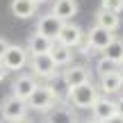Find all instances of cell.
<instances>
[{"instance_id":"1","label":"cell","mask_w":123,"mask_h":123,"mask_svg":"<svg viewBox=\"0 0 123 123\" xmlns=\"http://www.w3.org/2000/svg\"><path fill=\"white\" fill-rule=\"evenodd\" d=\"M66 98H68V103L73 107H78V110H91V105L98 98V87L91 84V82H84V84H80V87L68 89V96Z\"/></svg>"},{"instance_id":"2","label":"cell","mask_w":123,"mask_h":123,"mask_svg":"<svg viewBox=\"0 0 123 123\" xmlns=\"http://www.w3.org/2000/svg\"><path fill=\"white\" fill-rule=\"evenodd\" d=\"M57 105V91L50 87H37L34 93L27 98V110H37V112H50Z\"/></svg>"},{"instance_id":"3","label":"cell","mask_w":123,"mask_h":123,"mask_svg":"<svg viewBox=\"0 0 123 123\" xmlns=\"http://www.w3.org/2000/svg\"><path fill=\"white\" fill-rule=\"evenodd\" d=\"M27 59H30V55H27V50L23 48V46L9 43V48H7V53H5V57L0 59V64H2L5 71L9 73V71H21V68H25Z\"/></svg>"},{"instance_id":"4","label":"cell","mask_w":123,"mask_h":123,"mask_svg":"<svg viewBox=\"0 0 123 123\" xmlns=\"http://www.w3.org/2000/svg\"><path fill=\"white\" fill-rule=\"evenodd\" d=\"M0 116H2L5 121H9V123H16V121L25 119L27 116V103L18 100V98H14V96H7L0 103Z\"/></svg>"},{"instance_id":"5","label":"cell","mask_w":123,"mask_h":123,"mask_svg":"<svg viewBox=\"0 0 123 123\" xmlns=\"http://www.w3.org/2000/svg\"><path fill=\"white\" fill-rule=\"evenodd\" d=\"M37 87H39V84H37L34 75L21 73V75H16V78H14V82H12V93H9V96L18 98V100H23V103H27V98L34 93Z\"/></svg>"},{"instance_id":"6","label":"cell","mask_w":123,"mask_h":123,"mask_svg":"<svg viewBox=\"0 0 123 123\" xmlns=\"http://www.w3.org/2000/svg\"><path fill=\"white\" fill-rule=\"evenodd\" d=\"M62 80H64V84L68 89H73V87H80L84 82H91V71L84 64H68V68H64Z\"/></svg>"},{"instance_id":"7","label":"cell","mask_w":123,"mask_h":123,"mask_svg":"<svg viewBox=\"0 0 123 123\" xmlns=\"http://www.w3.org/2000/svg\"><path fill=\"white\" fill-rule=\"evenodd\" d=\"M32 73L30 75H37V78H43V80H50L57 75V66L55 62L50 59V55H39V57H30L27 59Z\"/></svg>"},{"instance_id":"8","label":"cell","mask_w":123,"mask_h":123,"mask_svg":"<svg viewBox=\"0 0 123 123\" xmlns=\"http://www.w3.org/2000/svg\"><path fill=\"white\" fill-rule=\"evenodd\" d=\"M82 41H84L82 27L75 25V23H64V25H62V30H59V34H57V41H55V43H62V46H66V48L73 50L75 46H80Z\"/></svg>"},{"instance_id":"9","label":"cell","mask_w":123,"mask_h":123,"mask_svg":"<svg viewBox=\"0 0 123 123\" xmlns=\"http://www.w3.org/2000/svg\"><path fill=\"white\" fill-rule=\"evenodd\" d=\"M62 25H64V23H62L59 18H55L53 14H46V16H41L39 23H37V34L46 37V39H50V41H57V34L62 30Z\"/></svg>"},{"instance_id":"10","label":"cell","mask_w":123,"mask_h":123,"mask_svg":"<svg viewBox=\"0 0 123 123\" xmlns=\"http://www.w3.org/2000/svg\"><path fill=\"white\" fill-rule=\"evenodd\" d=\"M112 39H114V32H107V30H103V27H98V25H93L91 30L87 32V46L91 48V53L93 50H100L103 53Z\"/></svg>"},{"instance_id":"11","label":"cell","mask_w":123,"mask_h":123,"mask_svg":"<svg viewBox=\"0 0 123 123\" xmlns=\"http://www.w3.org/2000/svg\"><path fill=\"white\" fill-rule=\"evenodd\" d=\"M91 114H93L91 119L105 123L107 119H112V116L116 114V105H114V100H112V98H107V96H98L96 103L91 105Z\"/></svg>"},{"instance_id":"12","label":"cell","mask_w":123,"mask_h":123,"mask_svg":"<svg viewBox=\"0 0 123 123\" xmlns=\"http://www.w3.org/2000/svg\"><path fill=\"white\" fill-rule=\"evenodd\" d=\"M46 123H80V119L71 107L57 103L50 112H46Z\"/></svg>"},{"instance_id":"13","label":"cell","mask_w":123,"mask_h":123,"mask_svg":"<svg viewBox=\"0 0 123 123\" xmlns=\"http://www.w3.org/2000/svg\"><path fill=\"white\" fill-rule=\"evenodd\" d=\"M53 43L55 41H50V39H46V37H41V34H32L30 37V41H27V55L30 57H39V55H48L50 50H53Z\"/></svg>"},{"instance_id":"14","label":"cell","mask_w":123,"mask_h":123,"mask_svg":"<svg viewBox=\"0 0 123 123\" xmlns=\"http://www.w3.org/2000/svg\"><path fill=\"white\" fill-rule=\"evenodd\" d=\"M50 14L55 18H59L62 23H71V18L78 14V5H75V0H55Z\"/></svg>"},{"instance_id":"15","label":"cell","mask_w":123,"mask_h":123,"mask_svg":"<svg viewBox=\"0 0 123 123\" xmlns=\"http://www.w3.org/2000/svg\"><path fill=\"white\" fill-rule=\"evenodd\" d=\"M103 59L112 62L114 66L123 64V39H119V37H114V39L107 43V48L103 50Z\"/></svg>"},{"instance_id":"16","label":"cell","mask_w":123,"mask_h":123,"mask_svg":"<svg viewBox=\"0 0 123 123\" xmlns=\"http://www.w3.org/2000/svg\"><path fill=\"white\" fill-rule=\"evenodd\" d=\"M98 87H100V91L105 93L107 98L112 96V93H119L121 89H123V80L119 78V73H107V75H103L100 78V84H98Z\"/></svg>"},{"instance_id":"17","label":"cell","mask_w":123,"mask_h":123,"mask_svg":"<svg viewBox=\"0 0 123 123\" xmlns=\"http://www.w3.org/2000/svg\"><path fill=\"white\" fill-rule=\"evenodd\" d=\"M9 9H12V14H14L16 18H32L39 7H37L32 0H12Z\"/></svg>"},{"instance_id":"18","label":"cell","mask_w":123,"mask_h":123,"mask_svg":"<svg viewBox=\"0 0 123 123\" xmlns=\"http://www.w3.org/2000/svg\"><path fill=\"white\" fill-rule=\"evenodd\" d=\"M50 59L55 62V66H68L71 62H73V50L71 48H66V46H62V43H53V50H50Z\"/></svg>"},{"instance_id":"19","label":"cell","mask_w":123,"mask_h":123,"mask_svg":"<svg viewBox=\"0 0 123 123\" xmlns=\"http://www.w3.org/2000/svg\"><path fill=\"white\" fill-rule=\"evenodd\" d=\"M96 25L103 27V30H107V32H114V30H119V25H121V16L98 9L96 12Z\"/></svg>"},{"instance_id":"20","label":"cell","mask_w":123,"mask_h":123,"mask_svg":"<svg viewBox=\"0 0 123 123\" xmlns=\"http://www.w3.org/2000/svg\"><path fill=\"white\" fill-rule=\"evenodd\" d=\"M100 9L119 16V14L123 12V0H100Z\"/></svg>"},{"instance_id":"21","label":"cell","mask_w":123,"mask_h":123,"mask_svg":"<svg viewBox=\"0 0 123 123\" xmlns=\"http://www.w3.org/2000/svg\"><path fill=\"white\" fill-rule=\"evenodd\" d=\"M116 68H119V66H114L112 62H107V59H103V57L98 59V64H96V71H98L100 78H103V75H107V73H114Z\"/></svg>"},{"instance_id":"22","label":"cell","mask_w":123,"mask_h":123,"mask_svg":"<svg viewBox=\"0 0 123 123\" xmlns=\"http://www.w3.org/2000/svg\"><path fill=\"white\" fill-rule=\"evenodd\" d=\"M7 48H9V41L5 39V37H0V59L5 57V53H7Z\"/></svg>"},{"instance_id":"23","label":"cell","mask_w":123,"mask_h":123,"mask_svg":"<svg viewBox=\"0 0 123 123\" xmlns=\"http://www.w3.org/2000/svg\"><path fill=\"white\" fill-rule=\"evenodd\" d=\"M114 105H116V114L123 116V96L119 98V100H114Z\"/></svg>"},{"instance_id":"24","label":"cell","mask_w":123,"mask_h":123,"mask_svg":"<svg viewBox=\"0 0 123 123\" xmlns=\"http://www.w3.org/2000/svg\"><path fill=\"white\" fill-rule=\"evenodd\" d=\"M105 123H123V116H119V114H114L112 119H107Z\"/></svg>"},{"instance_id":"25","label":"cell","mask_w":123,"mask_h":123,"mask_svg":"<svg viewBox=\"0 0 123 123\" xmlns=\"http://www.w3.org/2000/svg\"><path fill=\"white\" fill-rule=\"evenodd\" d=\"M5 78H7V71H5V66H2V64H0V82H2V80H5Z\"/></svg>"},{"instance_id":"26","label":"cell","mask_w":123,"mask_h":123,"mask_svg":"<svg viewBox=\"0 0 123 123\" xmlns=\"http://www.w3.org/2000/svg\"><path fill=\"white\" fill-rule=\"evenodd\" d=\"M116 73H119V78L123 80V64H119V68H116Z\"/></svg>"},{"instance_id":"27","label":"cell","mask_w":123,"mask_h":123,"mask_svg":"<svg viewBox=\"0 0 123 123\" xmlns=\"http://www.w3.org/2000/svg\"><path fill=\"white\" fill-rule=\"evenodd\" d=\"M16 123H34V121H30V119L25 116V119H21V121H16Z\"/></svg>"},{"instance_id":"28","label":"cell","mask_w":123,"mask_h":123,"mask_svg":"<svg viewBox=\"0 0 123 123\" xmlns=\"http://www.w3.org/2000/svg\"><path fill=\"white\" fill-rule=\"evenodd\" d=\"M32 2H34V5H37V7H39V5H43V2H46V0H32Z\"/></svg>"},{"instance_id":"29","label":"cell","mask_w":123,"mask_h":123,"mask_svg":"<svg viewBox=\"0 0 123 123\" xmlns=\"http://www.w3.org/2000/svg\"><path fill=\"white\" fill-rule=\"evenodd\" d=\"M84 123H100V121H96V119H89V121H84Z\"/></svg>"}]
</instances>
